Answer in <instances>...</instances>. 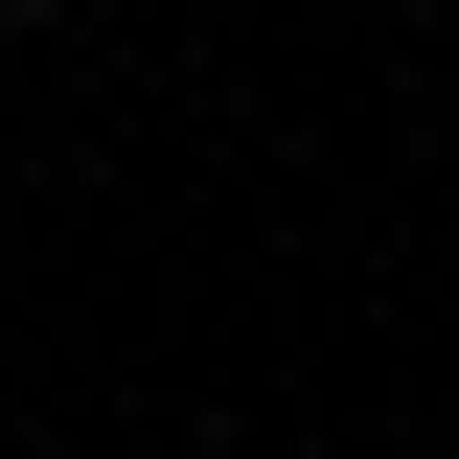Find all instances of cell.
<instances>
[{
	"mask_svg": "<svg viewBox=\"0 0 459 459\" xmlns=\"http://www.w3.org/2000/svg\"><path fill=\"white\" fill-rule=\"evenodd\" d=\"M0 23H47V0H0Z\"/></svg>",
	"mask_w": 459,
	"mask_h": 459,
	"instance_id": "obj_1",
	"label": "cell"
}]
</instances>
